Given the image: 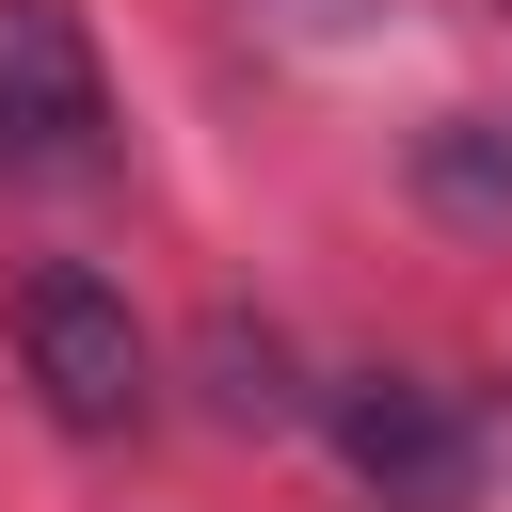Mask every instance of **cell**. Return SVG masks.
I'll list each match as a JSON object with an SVG mask.
<instances>
[{"mask_svg": "<svg viewBox=\"0 0 512 512\" xmlns=\"http://www.w3.org/2000/svg\"><path fill=\"white\" fill-rule=\"evenodd\" d=\"M336 448H352V480H384V496H448L480 448H464V400L448 384H416V368H352L336 400Z\"/></svg>", "mask_w": 512, "mask_h": 512, "instance_id": "3", "label": "cell"}, {"mask_svg": "<svg viewBox=\"0 0 512 512\" xmlns=\"http://www.w3.org/2000/svg\"><path fill=\"white\" fill-rule=\"evenodd\" d=\"M416 208L464 240H512V112H448L416 128Z\"/></svg>", "mask_w": 512, "mask_h": 512, "instance_id": "4", "label": "cell"}, {"mask_svg": "<svg viewBox=\"0 0 512 512\" xmlns=\"http://www.w3.org/2000/svg\"><path fill=\"white\" fill-rule=\"evenodd\" d=\"M16 368H32V400L96 448V432H128L144 400H160V352H144V320H128V288L112 272H32L16 288Z\"/></svg>", "mask_w": 512, "mask_h": 512, "instance_id": "1", "label": "cell"}, {"mask_svg": "<svg viewBox=\"0 0 512 512\" xmlns=\"http://www.w3.org/2000/svg\"><path fill=\"white\" fill-rule=\"evenodd\" d=\"M208 400H224L240 432H272V416H304V384H288V352H272L256 320H208Z\"/></svg>", "mask_w": 512, "mask_h": 512, "instance_id": "5", "label": "cell"}, {"mask_svg": "<svg viewBox=\"0 0 512 512\" xmlns=\"http://www.w3.org/2000/svg\"><path fill=\"white\" fill-rule=\"evenodd\" d=\"M0 160L16 176H96L112 160V80L64 0H0Z\"/></svg>", "mask_w": 512, "mask_h": 512, "instance_id": "2", "label": "cell"}]
</instances>
